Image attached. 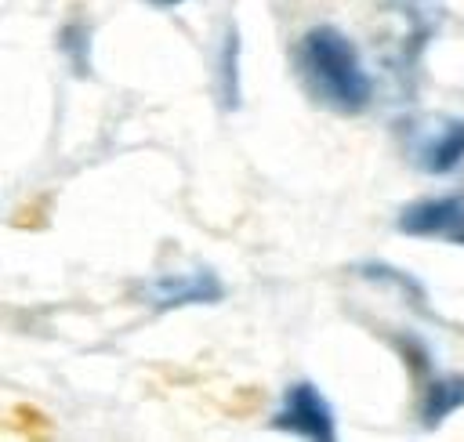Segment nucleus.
Here are the masks:
<instances>
[{
	"label": "nucleus",
	"mask_w": 464,
	"mask_h": 442,
	"mask_svg": "<svg viewBox=\"0 0 464 442\" xmlns=\"http://www.w3.org/2000/svg\"><path fill=\"white\" fill-rule=\"evenodd\" d=\"M294 69L308 98L330 112L355 116L373 98V76L359 47L337 25H312L294 43Z\"/></svg>",
	"instance_id": "obj_1"
},
{
	"label": "nucleus",
	"mask_w": 464,
	"mask_h": 442,
	"mask_svg": "<svg viewBox=\"0 0 464 442\" xmlns=\"http://www.w3.org/2000/svg\"><path fill=\"white\" fill-rule=\"evenodd\" d=\"M402 152L424 174H450L464 163V116H413L402 123Z\"/></svg>",
	"instance_id": "obj_2"
},
{
	"label": "nucleus",
	"mask_w": 464,
	"mask_h": 442,
	"mask_svg": "<svg viewBox=\"0 0 464 442\" xmlns=\"http://www.w3.org/2000/svg\"><path fill=\"white\" fill-rule=\"evenodd\" d=\"M395 228L417 239H442L464 246V192L420 196L395 214Z\"/></svg>",
	"instance_id": "obj_3"
},
{
	"label": "nucleus",
	"mask_w": 464,
	"mask_h": 442,
	"mask_svg": "<svg viewBox=\"0 0 464 442\" xmlns=\"http://www.w3.org/2000/svg\"><path fill=\"white\" fill-rule=\"evenodd\" d=\"M272 428L301 435V438H323L326 442V438L337 435V417H334L326 395L312 380H297L283 391V402L272 413Z\"/></svg>",
	"instance_id": "obj_4"
},
{
	"label": "nucleus",
	"mask_w": 464,
	"mask_h": 442,
	"mask_svg": "<svg viewBox=\"0 0 464 442\" xmlns=\"http://www.w3.org/2000/svg\"><path fill=\"white\" fill-rule=\"evenodd\" d=\"M141 297L156 308V312H170V308H185V304H218L225 297V283L218 279V272L210 268H192V272H170V275H156L141 286Z\"/></svg>",
	"instance_id": "obj_5"
},
{
	"label": "nucleus",
	"mask_w": 464,
	"mask_h": 442,
	"mask_svg": "<svg viewBox=\"0 0 464 442\" xmlns=\"http://www.w3.org/2000/svg\"><path fill=\"white\" fill-rule=\"evenodd\" d=\"M388 7H395L402 25H406V36L399 43V62L410 69L420 58V51L431 40V33H439L442 4L439 0H388Z\"/></svg>",
	"instance_id": "obj_6"
},
{
	"label": "nucleus",
	"mask_w": 464,
	"mask_h": 442,
	"mask_svg": "<svg viewBox=\"0 0 464 442\" xmlns=\"http://www.w3.org/2000/svg\"><path fill=\"white\" fill-rule=\"evenodd\" d=\"M464 406V373H439L431 384H428V391L420 395V409H417V417H420V428H439L446 417H453L457 409Z\"/></svg>",
	"instance_id": "obj_7"
},
{
	"label": "nucleus",
	"mask_w": 464,
	"mask_h": 442,
	"mask_svg": "<svg viewBox=\"0 0 464 442\" xmlns=\"http://www.w3.org/2000/svg\"><path fill=\"white\" fill-rule=\"evenodd\" d=\"M218 98L221 109H239V33L236 25L225 29L221 54H218Z\"/></svg>",
	"instance_id": "obj_8"
},
{
	"label": "nucleus",
	"mask_w": 464,
	"mask_h": 442,
	"mask_svg": "<svg viewBox=\"0 0 464 442\" xmlns=\"http://www.w3.org/2000/svg\"><path fill=\"white\" fill-rule=\"evenodd\" d=\"M58 47L76 76H91V29L83 22H69L58 33Z\"/></svg>",
	"instance_id": "obj_9"
},
{
	"label": "nucleus",
	"mask_w": 464,
	"mask_h": 442,
	"mask_svg": "<svg viewBox=\"0 0 464 442\" xmlns=\"http://www.w3.org/2000/svg\"><path fill=\"white\" fill-rule=\"evenodd\" d=\"M359 272L370 275V279H388V283H395L402 293H410L417 304H424V286H420L413 275H406V272H399V268H392V264H384V261H362Z\"/></svg>",
	"instance_id": "obj_10"
},
{
	"label": "nucleus",
	"mask_w": 464,
	"mask_h": 442,
	"mask_svg": "<svg viewBox=\"0 0 464 442\" xmlns=\"http://www.w3.org/2000/svg\"><path fill=\"white\" fill-rule=\"evenodd\" d=\"M145 4H152V7H178V4H185V0H145Z\"/></svg>",
	"instance_id": "obj_11"
}]
</instances>
